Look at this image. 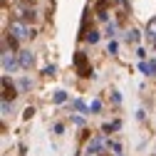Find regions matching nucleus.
<instances>
[{"mask_svg":"<svg viewBox=\"0 0 156 156\" xmlns=\"http://www.w3.org/2000/svg\"><path fill=\"white\" fill-rule=\"evenodd\" d=\"M8 32L12 35V37H17V40H27V37H35V30H30L25 23H20V20H12L10 23V27H8Z\"/></svg>","mask_w":156,"mask_h":156,"instance_id":"f257e3e1","label":"nucleus"},{"mask_svg":"<svg viewBox=\"0 0 156 156\" xmlns=\"http://www.w3.org/2000/svg\"><path fill=\"white\" fill-rule=\"evenodd\" d=\"M17 62H20V67H23V69H30V67H32V62H35V55H32L30 50H23V52H20V57H17Z\"/></svg>","mask_w":156,"mask_h":156,"instance_id":"20e7f679","label":"nucleus"},{"mask_svg":"<svg viewBox=\"0 0 156 156\" xmlns=\"http://www.w3.org/2000/svg\"><path fill=\"white\" fill-rule=\"evenodd\" d=\"M146 37H149V40H156V17L146 25Z\"/></svg>","mask_w":156,"mask_h":156,"instance_id":"6e6552de","label":"nucleus"},{"mask_svg":"<svg viewBox=\"0 0 156 156\" xmlns=\"http://www.w3.org/2000/svg\"><path fill=\"white\" fill-rule=\"evenodd\" d=\"M17 97V89H15V84L8 80V77H3V102H12Z\"/></svg>","mask_w":156,"mask_h":156,"instance_id":"7ed1b4c3","label":"nucleus"},{"mask_svg":"<svg viewBox=\"0 0 156 156\" xmlns=\"http://www.w3.org/2000/svg\"><path fill=\"white\" fill-rule=\"evenodd\" d=\"M99 151H102V139H94L89 144V149H87V156H97Z\"/></svg>","mask_w":156,"mask_h":156,"instance_id":"423d86ee","label":"nucleus"},{"mask_svg":"<svg viewBox=\"0 0 156 156\" xmlns=\"http://www.w3.org/2000/svg\"><path fill=\"white\" fill-rule=\"evenodd\" d=\"M35 15H37L35 10H25V12H23V20H25V23H32V20H35Z\"/></svg>","mask_w":156,"mask_h":156,"instance_id":"1a4fd4ad","label":"nucleus"},{"mask_svg":"<svg viewBox=\"0 0 156 156\" xmlns=\"http://www.w3.org/2000/svg\"><path fill=\"white\" fill-rule=\"evenodd\" d=\"M32 114H35V109H32V107H27V109H25V114H23V116H25V119H30V116H32Z\"/></svg>","mask_w":156,"mask_h":156,"instance_id":"dca6fc26","label":"nucleus"},{"mask_svg":"<svg viewBox=\"0 0 156 156\" xmlns=\"http://www.w3.org/2000/svg\"><path fill=\"white\" fill-rule=\"evenodd\" d=\"M5 45H10V47L15 50V47H17V37H12V35L8 32V37H5Z\"/></svg>","mask_w":156,"mask_h":156,"instance_id":"f8f14e48","label":"nucleus"},{"mask_svg":"<svg viewBox=\"0 0 156 156\" xmlns=\"http://www.w3.org/2000/svg\"><path fill=\"white\" fill-rule=\"evenodd\" d=\"M84 37H87V40H89V42L94 45L97 40H99V32H97V30H89V35H84Z\"/></svg>","mask_w":156,"mask_h":156,"instance_id":"9d476101","label":"nucleus"},{"mask_svg":"<svg viewBox=\"0 0 156 156\" xmlns=\"http://www.w3.org/2000/svg\"><path fill=\"white\" fill-rule=\"evenodd\" d=\"M17 65H20V62H17L10 52H3V69H5V72H12Z\"/></svg>","mask_w":156,"mask_h":156,"instance_id":"39448f33","label":"nucleus"},{"mask_svg":"<svg viewBox=\"0 0 156 156\" xmlns=\"http://www.w3.org/2000/svg\"><path fill=\"white\" fill-rule=\"evenodd\" d=\"M30 87H32V82H30V80H20V92H27Z\"/></svg>","mask_w":156,"mask_h":156,"instance_id":"ddd939ff","label":"nucleus"},{"mask_svg":"<svg viewBox=\"0 0 156 156\" xmlns=\"http://www.w3.org/2000/svg\"><path fill=\"white\" fill-rule=\"evenodd\" d=\"M141 69H144V72H149V74H154V72H156V62H149V65L144 62V65H141Z\"/></svg>","mask_w":156,"mask_h":156,"instance_id":"9b49d317","label":"nucleus"},{"mask_svg":"<svg viewBox=\"0 0 156 156\" xmlns=\"http://www.w3.org/2000/svg\"><path fill=\"white\" fill-rule=\"evenodd\" d=\"M65 99H67V97H65V92H57V94H55V102H57V104H62Z\"/></svg>","mask_w":156,"mask_h":156,"instance_id":"4468645a","label":"nucleus"},{"mask_svg":"<svg viewBox=\"0 0 156 156\" xmlns=\"http://www.w3.org/2000/svg\"><path fill=\"white\" fill-rule=\"evenodd\" d=\"M107 8H109V0H97V12L102 20H107Z\"/></svg>","mask_w":156,"mask_h":156,"instance_id":"0eeeda50","label":"nucleus"},{"mask_svg":"<svg viewBox=\"0 0 156 156\" xmlns=\"http://www.w3.org/2000/svg\"><path fill=\"white\" fill-rule=\"evenodd\" d=\"M136 40H139V32L131 30V32H129V42H136Z\"/></svg>","mask_w":156,"mask_h":156,"instance_id":"2eb2a0df","label":"nucleus"},{"mask_svg":"<svg viewBox=\"0 0 156 156\" xmlns=\"http://www.w3.org/2000/svg\"><path fill=\"white\" fill-rule=\"evenodd\" d=\"M74 65H77V69H80V77H92V67H89V62H87V55H84V52H77Z\"/></svg>","mask_w":156,"mask_h":156,"instance_id":"f03ea898","label":"nucleus"}]
</instances>
